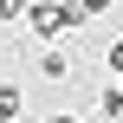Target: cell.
I'll use <instances>...</instances> for the list:
<instances>
[{
	"label": "cell",
	"instance_id": "6da1fadb",
	"mask_svg": "<svg viewBox=\"0 0 123 123\" xmlns=\"http://www.w3.org/2000/svg\"><path fill=\"white\" fill-rule=\"evenodd\" d=\"M26 26H32L39 39H58V32L84 26V6H71V0H39V6H26Z\"/></svg>",
	"mask_w": 123,
	"mask_h": 123
},
{
	"label": "cell",
	"instance_id": "7a4b0ae2",
	"mask_svg": "<svg viewBox=\"0 0 123 123\" xmlns=\"http://www.w3.org/2000/svg\"><path fill=\"white\" fill-rule=\"evenodd\" d=\"M39 78H45V84H65V78H71V58H65V52H45V58H39Z\"/></svg>",
	"mask_w": 123,
	"mask_h": 123
},
{
	"label": "cell",
	"instance_id": "3957f363",
	"mask_svg": "<svg viewBox=\"0 0 123 123\" xmlns=\"http://www.w3.org/2000/svg\"><path fill=\"white\" fill-rule=\"evenodd\" d=\"M19 104H26V91H19V84H0V123L19 117Z\"/></svg>",
	"mask_w": 123,
	"mask_h": 123
},
{
	"label": "cell",
	"instance_id": "8992f818",
	"mask_svg": "<svg viewBox=\"0 0 123 123\" xmlns=\"http://www.w3.org/2000/svg\"><path fill=\"white\" fill-rule=\"evenodd\" d=\"M39 123H78V117H65V110H52V117H39Z\"/></svg>",
	"mask_w": 123,
	"mask_h": 123
},
{
	"label": "cell",
	"instance_id": "277c9868",
	"mask_svg": "<svg viewBox=\"0 0 123 123\" xmlns=\"http://www.w3.org/2000/svg\"><path fill=\"white\" fill-rule=\"evenodd\" d=\"M26 6H32V0H0V26H19V19H26Z\"/></svg>",
	"mask_w": 123,
	"mask_h": 123
},
{
	"label": "cell",
	"instance_id": "5b68a950",
	"mask_svg": "<svg viewBox=\"0 0 123 123\" xmlns=\"http://www.w3.org/2000/svg\"><path fill=\"white\" fill-rule=\"evenodd\" d=\"M110 71H117V78H123V39H117V45H110Z\"/></svg>",
	"mask_w": 123,
	"mask_h": 123
}]
</instances>
